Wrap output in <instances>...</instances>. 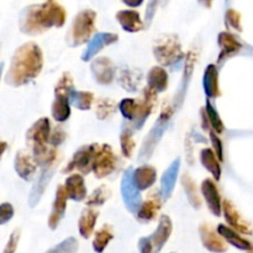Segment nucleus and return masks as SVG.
Returning a JSON list of instances; mask_svg holds the SVG:
<instances>
[{
    "instance_id": "18",
    "label": "nucleus",
    "mask_w": 253,
    "mask_h": 253,
    "mask_svg": "<svg viewBox=\"0 0 253 253\" xmlns=\"http://www.w3.org/2000/svg\"><path fill=\"white\" fill-rule=\"evenodd\" d=\"M67 199H68V195H67L64 185H58L56 190V198H54L52 211L48 216V227L51 230H56L61 220L63 219L67 208Z\"/></svg>"
},
{
    "instance_id": "23",
    "label": "nucleus",
    "mask_w": 253,
    "mask_h": 253,
    "mask_svg": "<svg viewBox=\"0 0 253 253\" xmlns=\"http://www.w3.org/2000/svg\"><path fill=\"white\" fill-rule=\"evenodd\" d=\"M203 86L208 98H219L221 95L219 85V69L215 64H209L204 71L203 77Z\"/></svg>"
},
{
    "instance_id": "38",
    "label": "nucleus",
    "mask_w": 253,
    "mask_h": 253,
    "mask_svg": "<svg viewBox=\"0 0 253 253\" xmlns=\"http://www.w3.org/2000/svg\"><path fill=\"white\" fill-rule=\"evenodd\" d=\"M110 197L111 190L106 185H101V187H98L95 190L91 192V194L85 199V204L89 208L101 207L110 199Z\"/></svg>"
},
{
    "instance_id": "19",
    "label": "nucleus",
    "mask_w": 253,
    "mask_h": 253,
    "mask_svg": "<svg viewBox=\"0 0 253 253\" xmlns=\"http://www.w3.org/2000/svg\"><path fill=\"white\" fill-rule=\"evenodd\" d=\"M172 230L173 224L170 217L167 216V215H162L160 219V222H158L157 229L150 236L151 242L153 245V253L161 252V250L165 247L166 242L169 239L170 234H172Z\"/></svg>"
},
{
    "instance_id": "47",
    "label": "nucleus",
    "mask_w": 253,
    "mask_h": 253,
    "mask_svg": "<svg viewBox=\"0 0 253 253\" xmlns=\"http://www.w3.org/2000/svg\"><path fill=\"white\" fill-rule=\"evenodd\" d=\"M14 216V208L10 203H2L0 205V225L6 224L7 221L12 219Z\"/></svg>"
},
{
    "instance_id": "44",
    "label": "nucleus",
    "mask_w": 253,
    "mask_h": 253,
    "mask_svg": "<svg viewBox=\"0 0 253 253\" xmlns=\"http://www.w3.org/2000/svg\"><path fill=\"white\" fill-rule=\"evenodd\" d=\"M225 24L230 29L237 30L239 32H242L241 25V14L236 11L235 9H229L225 14Z\"/></svg>"
},
{
    "instance_id": "15",
    "label": "nucleus",
    "mask_w": 253,
    "mask_h": 253,
    "mask_svg": "<svg viewBox=\"0 0 253 253\" xmlns=\"http://www.w3.org/2000/svg\"><path fill=\"white\" fill-rule=\"evenodd\" d=\"M163 198L162 194H161V190L157 192L151 193L147 197V199L142 203V205L140 207L137 211V219L142 222H148L152 221V220L156 219L157 214L160 212L161 207H162Z\"/></svg>"
},
{
    "instance_id": "34",
    "label": "nucleus",
    "mask_w": 253,
    "mask_h": 253,
    "mask_svg": "<svg viewBox=\"0 0 253 253\" xmlns=\"http://www.w3.org/2000/svg\"><path fill=\"white\" fill-rule=\"evenodd\" d=\"M74 91V83L72 74L68 72H64L61 78L57 82L54 86V98H64L71 100V95Z\"/></svg>"
},
{
    "instance_id": "52",
    "label": "nucleus",
    "mask_w": 253,
    "mask_h": 253,
    "mask_svg": "<svg viewBox=\"0 0 253 253\" xmlns=\"http://www.w3.org/2000/svg\"><path fill=\"white\" fill-rule=\"evenodd\" d=\"M124 4L128 5V6H140L142 4V0H136V1H130V0H124Z\"/></svg>"
},
{
    "instance_id": "13",
    "label": "nucleus",
    "mask_w": 253,
    "mask_h": 253,
    "mask_svg": "<svg viewBox=\"0 0 253 253\" xmlns=\"http://www.w3.org/2000/svg\"><path fill=\"white\" fill-rule=\"evenodd\" d=\"M91 74L96 83L99 84H110L115 78L116 68L113 61L108 57H98L94 59L90 64Z\"/></svg>"
},
{
    "instance_id": "6",
    "label": "nucleus",
    "mask_w": 253,
    "mask_h": 253,
    "mask_svg": "<svg viewBox=\"0 0 253 253\" xmlns=\"http://www.w3.org/2000/svg\"><path fill=\"white\" fill-rule=\"evenodd\" d=\"M133 172L135 170L132 168H127L124 172L123 178H121V195H123L126 209L132 214H137L142 204H141V193L135 183Z\"/></svg>"
},
{
    "instance_id": "43",
    "label": "nucleus",
    "mask_w": 253,
    "mask_h": 253,
    "mask_svg": "<svg viewBox=\"0 0 253 253\" xmlns=\"http://www.w3.org/2000/svg\"><path fill=\"white\" fill-rule=\"evenodd\" d=\"M78 241L74 237H68L61 244L56 245L53 249L48 250L46 253H77L78 251Z\"/></svg>"
},
{
    "instance_id": "10",
    "label": "nucleus",
    "mask_w": 253,
    "mask_h": 253,
    "mask_svg": "<svg viewBox=\"0 0 253 253\" xmlns=\"http://www.w3.org/2000/svg\"><path fill=\"white\" fill-rule=\"evenodd\" d=\"M157 104V93L151 88H145L142 93V98L137 101V109H136V115L133 120L131 121V128L133 130H140L145 125L148 116L153 113Z\"/></svg>"
},
{
    "instance_id": "26",
    "label": "nucleus",
    "mask_w": 253,
    "mask_h": 253,
    "mask_svg": "<svg viewBox=\"0 0 253 253\" xmlns=\"http://www.w3.org/2000/svg\"><path fill=\"white\" fill-rule=\"evenodd\" d=\"M67 195L69 199L74 202H82L86 198V188L84 183V178L82 174H72L69 175L64 183Z\"/></svg>"
},
{
    "instance_id": "2",
    "label": "nucleus",
    "mask_w": 253,
    "mask_h": 253,
    "mask_svg": "<svg viewBox=\"0 0 253 253\" xmlns=\"http://www.w3.org/2000/svg\"><path fill=\"white\" fill-rule=\"evenodd\" d=\"M43 67V53L39 44L26 42L15 51L4 82L7 85L17 88L34 81Z\"/></svg>"
},
{
    "instance_id": "3",
    "label": "nucleus",
    "mask_w": 253,
    "mask_h": 253,
    "mask_svg": "<svg viewBox=\"0 0 253 253\" xmlns=\"http://www.w3.org/2000/svg\"><path fill=\"white\" fill-rule=\"evenodd\" d=\"M96 12L91 9L82 10L73 19L69 31L66 35V42L69 47H78L91 40L95 31Z\"/></svg>"
},
{
    "instance_id": "21",
    "label": "nucleus",
    "mask_w": 253,
    "mask_h": 253,
    "mask_svg": "<svg viewBox=\"0 0 253 253\" xmlns=\"http://www.w3.org/2000/svg\"><path fill=\"white\" fill-rule=\"evenodd\" d=\"M202 193L210 212L219 217L221 215V199L216 184L211 179H205L202 183Z\"/></svg>"
},
{
    "instance_id": "53",
    "label": "nucleus",
    "mask_w": 253,
    "mask_h": 253,
    "mask_svg": "<svg viewBox=\"0 0 253 253\" xmlns=\"http://www.w3.org/2000/svg\"><path fill=\"white\" fill-rule=\"evenodd\" d=\"M250 253H252V252H250Z\"/></svg>"
},
{
    "instance_id": "41",
    "label": "nucleus",
    "mask_w": 253,
    "mask_h": 253,
    "mask_svg": "<svg viewBox=\"0 0 253 253\" xmlns=\"http://www.w3.org/2000/svg\"><path fill=\"white\" fill-rule=\"evenodd\" d=\"M205 110H207L208 119H209L210 126H211V130L215 131L216 133H221L224 131L225 126L222 124L221 118H220L219 113L215 110L214 106L211 105L209 100H207V104H205Z\"/></svg>"
},
{
    "instance_id": "9",
    "label": "nucleus",
    "mask_w": 253,
    "mask_h": 253,
    "mask_svg": "<svg viewBox=\"0 0 253 253\" xmlns=\"http://www.w3.org/2000/svg\"><path fill=\"white\" fill-rule=\"evenodd\" d=\"M51 124L47 118H41L26 131V142L31 146V151L48 147L51 137Z\"/></svg>"
},
{
    "instance_id": "40",
    "label": "nucleus",
    "mask_w": 253,
    "mask_h": 253,
    "mask_svg": "<svg viewBox=\"0 0 253 253\" xmlns=\"http://www.w3.org/2000/svg\"><path fill=\"white\" fill-rule=\"evenodd\" d=\"M120 145H121V152L125 156L126 158H131L133 155V151H135L136 143L133 140L132 136V130L131 127H124L121 131L120 135Z\"/></svg>"
},
{
    "instance_id": "35",
    "label": "nucleus",
    "mask_w": 253,
    "mask_h": 253,
    "mask_svg": "<svg viewBox=\"0 0 253 253\" xmlns=\"http://www.w3.org/2000/svg\"><path fill=\"white\" fill-rule=\"evenodd\" d=\"M52 118L58 123H64L71 116V101L69 99L54 98L51 108Z\"/></svg>"
},
{
    "instance_id": "48",
    "label": "nucleus",
    "mask_w": 253,
    "mask_h": 253,
    "mask_svg": "<svg viewBox=\"0 0 253 253\" xmlns=\"http://www.w3.org/2000/svg\"><path fill=\"white\" fill-rule=\"evenodd\" d=\"M20 234H21L20 229H16V230H14V231H12V234L10 235L9 241H7L6 246H5L4 252H2V253H15V251H16L17 244H19Z\"/></svg>"
},
{
    "instance_id": "54",
    "label": "nucleus",
    "mask_w": 253,
    "mask_h": 253,
    "mask_svg": "<svg viewBox=\"0 0 253 253\" xmlns=\"http://www.w3.org/2000/svg\"><path fill=\"white\" fill-rule=\"evenodd\" d=\"M172 253H174V252H172Z\"/></svg>"
},
{
    "instance_id": "17",
    "label": "nucleus",
    "mask_w": 253,
    "mask_h": 253,
    "mask_svg": "<svg viewBox=\"0 0 253 253\" xmlns=\"http://www.w3.org/2000/svg\"><path fill=\"white\" fill-rule=\"evenodd\" d=\"M217 43L220 47V53L217 57V61L220 63H222L224 61H226L227 58H230L234 54L239 53L242 49V43L236 39L235 35H232L231 32H220L219 37H217Z\"/></svg>"
},
{
    "instance_id": "27",
    "label": "nucleus",
    "mask_w": 253,
    "mask_h": 253,
    "mask_svg": "<svg viewBox=\"0 0 253 253\" xmlns=\"http://www.w3.org/2000/svg\"><path fill=\"white\" fill-rule=\"evenodd\" d=\"M99 216L98 210L93 209V208H85V209L82 211L81 217H79L78 221V230L79 234L83 239H89L91 236L94 231V227H95L96 219Z\"/></svg>"
},
{
    "instance_id": "30",
    "label": "nucleus",
    "mask_w": 253,
    "mask_h": 253,
    "mask_svg": "<svg viewBox=\"0 0 253 253\" xmlns=\"http://www.w3.org/2000/svg\"><path fill=\"white\" fill-rule=\"evenodd\" d=\"M195 63V57L193 53H189L187 56V59H185V68H184V74H183V79L180 82V86L178 88L177 96L174 99V110L179 108L182 105L183 100L185 98V93H187L188 84H189L190 77L193 74V68H194Z\"/></svg>"
},
{
    "instance_id": "51",
    "label": "nucleus",
    "mask_w": 253,
    "mask_h": 253,
    "mask_svg": "<svg viewBox=\"0 0 253 253\" xmlns=\"http://www.w3.org/2000/svg\"><path fill=\"white\" fill-rule=\"evenodd\" d=\"M200 115H202V119H203V124H202L203 128L207 131L208 130L210 131V128H209L210 123H209V119H208V114H207V110H205V108L202 109V111H200Z\"/></svg>"
},
{
    "instance_id": "20",
    "label": "nucleus",
    "mask_w": 253,
    "mask_h": 253,
    "mask_svg": "<svg viewBox=\"0 0 253 253\" xmlns=\"http://www.w3.org/2000/svg\"><path fill=\"white\" fill-rule=\"evenodd\" d=\"M54 173L53 167L48 168H42L41 173L37 177L36 182L32 185V189L29 194V205L30 208H35L41 200L42 195H43L44 190H46L47 185L51 182V178Z\"/></svg>"
},
{
    "instance_id": "45",
    "label": "nucleus",
    "mask_w": 253,
    "mask_h": 253,
    "mask_svg": "<svg viewBox=\"0 0 253 253\" xmlns=\"http://www.w3.org/2000/svg\"><path fill=\"white\" fill-rule=\"evenodd\" d=\"M67 137V132L64 130L63 126H56L53 128V131L51 132V137H49V145L52 147H56V146L62 145L64 142Z\"/></svg>"
},
{
    "instance_id": "1",
    "label": "nucleus",
    "mask_w": 253,
    "mask_h": 253,
    "mask_svg": "<svg viewBox=\"0 0 253 253\" xmlns=\"http://www.w3.org/2000/svg\"><path fill=\"white\" fill-rule=\"evenodd\" d=\"M66 9L57 1H44L25 7L19 16V29L22 34H43L51 27H62L66 24Z\"/></svg>"
},
{
    "instance_id": "39",
    "label": "nucleus",
    "mask_w": 253,
    "mask_h": 253,
    "mask_svg": "<svg viewBox=\"0 0 253 253\" xmlns=\"http://www.w3.org/2000/svg\"><path fill=\"white\" fill-rule=\"evenodd\" d=\"M71 104L79 110H89L94 101V94L90 91H77L74 90L71 95Z\"/></svg>"
},
{
    "instance_id": "50",
    "label": "nucleus",
    "mask_w": 253,
    "mask_h": 253,
    "mask_svg": "<svg viewBox=\"0 0 253 253\" xmlns=\"http://www.w3.org/2000/svg\"><path fill=\"white\" fill-rule=\"evenodd\" d=\"M138 251L140 253H153V245L150 237H142L138 241Z\"/></svg>"
},
{
    "instance_id": "31",
    "label": "nucleus",
    "mask_w": 253,
    "mask_h": 253,
    "mask_svg": "<svg viewBox=\"0 0 253 253\" xmlns=\"http://www.w3.org/2000/svg\"><path fill=\"white\" fill-rule=\"evenodd\" d=\"M200 162L205 169L211 173L215 179L219 180L221 178V166L211 148H204L200 151Z\"/></svg>"
},
{
    "instance_id": "22",
    "label": "nucleus",
    "mask_w": 253,
    "mask_h": 253,
    "mask_svg": "<svg viewBox=\"0 0 253 253\" xmlns=\"http://www.w3.org/2000/svg\"><path fill=\"white\" fill-rule=\"evenodd\" d=\"M180 168V158H175L169 167L166 169L161 178V194H162L163 202H167L174 190L175 183H177L178 173Z\"/></svg>"
},
{
    "instance_id": "14",
    "label": "nucleus",
    "mask_w": 253,
    "mask_h": 253,
    "mask_svg": "<svg viewBox=\"0 0 253 253\" xmlns=\"http://www.w3.org/2000/svg\"><path fill=\"white\" fill-rule=\"evenodd\" d=\"M118 40L119 36L116 34H113V32H98V34L94 35V36L91 37L90 41H89L85 51L82 54V61L89 62L94 56H96L104 47L115 43Z\"/></svg>"
},
{
    "instance_id": "37",
    "label": "nucleus",
    "mask_w": 253,
    "mask_h": 253,
    "mask_svg": "<svg viewBox=\"0 0 253 253\" xmlns=\"http://www.w3.org/2000/svg\"><path fill=\"white\" fill-rule=\"evenodd\" d=\"M118 110V104L115 100L108 98H101L96 101L95 114L99 120H106L111 118Z\"/></svg>"
},
{
    "instance_id": "25",
    "label": "nucleus",
    "mask_w": 253,
    "mask_h": 253,
    "mask_svg": "<svg viewBox=\"0 0 253 253\" xmlns=\"http://www.w3.org/2000/svg\"><path fill=\"white\" fill-rule=\"evenodd\" d=\"M217 232L221 235V237L225 240V241L229 242L230 245H232V246L236 247V249L242 250V251H247V252L253 251L252 242L240 236L239 232L235 231V230L231 229V227H227L226 225L220 224L219 226H217Z\"/></svg>"
},
{
    "instance_id": "7",
    "label": "nucleus",
    "mask_w": 253,
    "mask_h": 253,
    "mask_svg": "<svg viewBox=\"0 0 253 253\" xmlns=\"http://www.w3.org/2000/svg\"><path fill=\"white\" fill-rule=\"evenodd\" d=\"M96 147H98V143L82 146L74 153L73 157H72V161L63 169V173H69L72 170H78L81 174H88L89 172H91L93 170L94 161H95Z\"/></svg>"
},
{
    "instance_id": "4",
    "label": "nucleus",
    "mask_w": 253,
    "mask_h": 253,
    "mask_svg": "<svg viewBox=\"0 0 253 253\" xmlns=\"http://www.w3.org/2000/svg\"><path fill=\"white\" fill-rule=\"evenodd\" d=\"M174 111V108H170V106H163L162 111H161L160 119L156 121V124L153 125V127L151 128L150 132L147 133L146 138L143 140L142 146H141V150L138 152V161L140 162H146L147 160H150L151 156L155 152L156 147L160 143L161 138L165 135V132L167 131L168 126H169L170 119H172V114Z\"/></svg>"
},
{
    "instance_id": "33",
    "label": "nucleus",
    "mask_w": 253,
    "mask_h": 253,
    "mask_svg": "<svg viewBox=\"0 0 253 253\" xmlns=\"http://www.w3.org/2000/svg\"><path fill=\"white\" fill-rule=\"evenodd\" d=\"M114 239V230L110 225H103L98 231L95 232V236L93 240V249L96 253H103L106 249L109 242Z\"/></svg>"
},
{
    "instance_id": "16",
    "label": "nucleus",
    "mask_w": 253,
    "mask_h": 253,
    "mask_svg": "<svg viewBox=\"0 0 253 253\" xmlns=\"http://www.w3.org/2000/svg\"><path fill=\"white\" fill-rule=\"evenodd\" d=\"M14 167L17 175L24 180H26V182H29L34 178L35 173H36L37 163L32 153L30 155L27 151H19L15 156Z\"/></svg>"
},
{
    "instance_id": "8",
    "label": "nucleus",
    "mask_w": 253,
    "mask_h": 253,
    "mask_svg": "<svg viewBox=\"0 0 253 253\" xmlns=\"http://www.w3.org/2000/svg\"><path fill=\"white\" fill-rule=\"evenodd\" d=\"M116 166H118V158H116L111 146L106 145V143L98 145L93 166V172L95 177L98 179L108 177L116 169Z\"/></svg>"
},
{
    "instance_id": "32",
    "label": "nucleus",
    "mask_w": 253,
    "mask_h": 253,
    "mask_svg": "<svg viewBox=\"0 0 253 253\" xmlns=\"http://www.w3.org/2000/svg\"><path fill=\"white\" fill-rule=\"evenodd\" d=\"M180 183H182L183 189H184L189 204L192 205L194 209H200V208H202V198H200L198 185L195 184L194 179H193L188 173H185L182 177Z\"/></svg>"
},
{
    "instance_id": "42",
    "label": "nucleus",
    "mask_w": 253,
    "mask_h": 253,
    "mask_svg": "<svg viewBox=\"0 0 253 253\" xmlns=\"http://www.w3.org/2000/svg\"><path fill=\"white\" fill-rule=\"evenodd\" d=\"M136 109H137V101H136L135 99L125 98L120 101V104H119V110H120V113L123 114L124 118H125L126 120L130 121V123L133 120V118H135Z\"/></svg>"
},
{
    "instance_id": "49",
    "label": "nucleus",
    "mask_w": 253,
    "mask_h": 253,
    "mask_svg": "<svg viewBox=\"0 0 253 253\" xmlns=\"http://www.w3.org/2000/svg\"><path fill=\"white\" fill-rule=\"evenodd\" d=\"M157 6H158L157 1H150L147 4V9H146V15H145L146 26H150L151 22H152V19H153V16H155Z\"/></svg>"
},
{
    "instance_id": "36",
    "label": "nucleus",
    "mask_w": 253,
    "mask_h": 253,
    "mask_svg": "<svg viewBox=\"0 0 253 253\" xmlns=\"http://www.w3.org/2000/svg\"><path fill=\"white\" fill-rule=\"evenodd\" d=\"M141 73L140 72L132 71V69H121L120 76H119V83L125 90L136 91L137 86L140 85Z\"/></svg>"
},
{
    "instance_id": "46",
    "label": "nucleus",
    "mask_w": 253,
    "mask_h": 253,
    "mask_svg": "<svg viewBox=\"0 0 253 253\" xmlns=\"http://www.w3.org/2000/svg\"><path fill=\"white\" fill-rule=\"evenodd\" d=\"M209 135H210V141H211V145H212V147H214L215 155H216L217 160H219L220 162H222V161H224V147H222L221 140H220L219 136H217V133L215 132V131L210 130Z\"/></svg>"
},
{
    "instance_id": "24",
    "label": "nucleus",
    "mask_w": 253,
    "mask_h": 253,
    "mask_svg": "<svg viewBox=\"0 0 253 253\" xmlns=\"http://www.w3.org/2000/svg\"><path fill=\"white\" fill-rule=\"evenodd\" d=\"M116 20L126 32H138L145 27L140 14L136 10H120L116 12Z\"/></svg>"
},
{
    "instance_id": "5",
    "label": "nucleus",
    "mask_w": 253,
    "mask_h": 253,
    "mask_svg": "<svg viewBox=\"0 0 253 253\" xmlns=\"http://www.w3.org/2000/svg\"><path fill=\"white\" fill-rule=\"evenodd\" d=\"M153 54L158 63L162 66L172 67L182 61L184 53L177 35H162L153 44Z\"/></svg>"
},
{
    "instance_id": "11",
    "label": "nucleus",
    "mask_w": 253,
    "mask_h": 253,
    "mask_svg": "<svg viewBox=\"0 0 253 253\" xmlns=\"http://www.w3.org/2000/svg\"><path fill=\"white\" fill-rule=\"evenodd\" d=\"M222 210H224L225 220H226V222L230 225L231 229H234L235 231L241 232V234L245 235L253 234L252 225L250 224L246 219H244V216L240 214V211L236 209V207L232 204L231 200L225 199L224 202H222Z\"/></svg>"
},
{
    "instance_id": "28",
    "label": "nucleus",
    "mask_w": 253,
    "mask_h": 253,
    "mask_svg": "<svg viewBox=\"0 0 253 253\" xmlns=\"http://www.w3.org/2000/svg\"><path fill=\"white\" fill-rule=\"evenodd\" d=\"M133 178H135V183L137 185L138 190L142 192V190L148 189V188L155 184L157 172H156L152 166H141L137 169H135Z\"/></svg>"
},
{
    "instance_id": "29",
    "label": "nucleus",
    "mask_w": 253,
    "mask_h": 253,
    "mask_svg": "<svg viewBox=\"0 0 253 253\" xmlns=\"http://www.w3.org/2000/svg\"><path fill=\"white\" fill-rule=\"evenodd\" d=\"M147 86L156 93H162L168 86V73L162 67L155 66L147 74Z\"/></svg>"
},
{
    "instance_id": "12",
    "label": "nucleus",
    "mask_w": 253,
    "mask_h": 253,
    "mask_svg": "<svg viewBox=\"0 0 253 253\" xmlns=\"http://www.w3.org/2000/svg\"><path fill=\"white\" fill-rule=\"evenodd\" d=\"M203 246L212 253H224L227 251V245L221 235L210 224H202L199 227Z\"/></svg>"
}]
</instances>
